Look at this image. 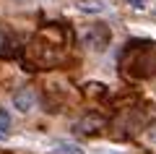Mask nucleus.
Here are the masks:
<instances>
[{"label": "nucleus", "mask_w": 156, "mask_h": 154, "mask_svg": "<svg viewBox=\"0 0 156 154\" xmlns=\"http://www.w3.org/2000/svg\"><path fill=\"white\" fill-rule=\"evenodd\" d=\"M117 66L130 81L156 78V42L154 39H130L122 47Z\"/></svg>", "instance_id": "f257e3e1"}, {"label": "nucleus", "mask_w": 156, "mask_h": 154, "mask_svg": "<svg viewBox=\"0 0 156 154\" xmlns=\"http://www.w3.org/2000/svg\"><path fill=\"white\" fill-rule=\"evenodd\" d=\"M109 42H112V32H109V26L107 24H91L89 29H86V34H83V44L89 50H107L109 47Z\"/></svg>", "instance_id": "f03ea898"}, {"label": "nucleus", "mask_w": 156, "mask_h": 154, "mask_svg": "<svg viewBox=\"0 0 156 154\" xmlns=\"http://www.w3.org/2000/svg\"><path fill=\"white\" fill-rule=\"evenodd\" d=\"M107 123H109V120H107L104 115H99V112H86V115H81L76 120V131L83 133V136H94V133L104 131Z\"/></svg>", "instance_id": "7ed1b4c3"}, {"label": "nucleus", "mask_w": 156, "mask_h": 154, "mask_svg": "<svg viewBox=\"0 0 156 154\" xmlns=\"http://www.w3.org/2000/svg\"><path fill=\"white\" fill-rule=\"evenodd\" d=\"M13 105H16L18 112H31L34 105H37V97H34L31 89H18V92L13 94Z\"/></svg>", "instance_id": "20e7f679"}, {"label": "nucleus", "mask_w": 156, "mask_h": 154, "mask_svg": "<svg viewBox=\"0 0 156 154\" xmlns=\"http://www.w3.org/2000/svg\"><path fill=\"white\" fill-rule=\"evenodd\" d=\"M55 154H83V149L73 141H60L55 144Z\"/></svg>", "instance_id": "39448f33"}, {"label": "nucleus", "mask_w": 156, "mask_h": 154, "mask_svg": "<svg viewBox=\"0 0 156 154\" xmlns=\"http://www.w3.org/2000/svg\"><path fill=\"white\" fill-rule=\"evenodd\" d=\"M8 126H11V115L8 110H0V138L8 136Z\"/></svg>", "instance_id": "423d86ee"}, {"label": "nucleus", "mask_w": 156, "mask_h": 154, "mask_svg": "<svg viewBox=\"0 0 156 154\" xmlns=\"http://www.w3.org/2000/svg\"><path fill=\"white\" fill-rule=\"evenodd\" d=\"M133 8H143V0H133Z\"/></svg>", "instance_id": "0eeeda50"}]
</instances>
